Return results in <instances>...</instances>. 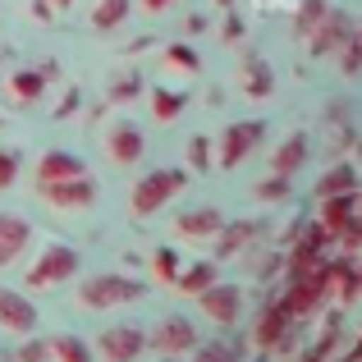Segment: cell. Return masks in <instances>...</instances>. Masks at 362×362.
Wrapping results in <instances>:
<instances>
[{"label":"cell","mask_w":362,"mask_h":362,"mask_svg":"<svg viewBox=\"0 0 362 362\" xmlns=\"http://www.w3.org/2000/svg\"><path fill=\"white\" fill-rule=\"evenodd\" d=\"M184 188H188V170H156V175H147L138 188H133V211L151 216V211H160L175 193H184Z\"/></svg>","instance_id":"6da1fadb"},{"label":"cell","mask_w":362,"mask_h":362,"mask_svg":"<svg viewBox=\"0 0 362 362\" xmlns=\"http://www.w3.org/2000/svg\"><path fill=\"white\" fill-rule=\"evenodd\" d=\"M147 293L142 280H129V275H92L88 284H78V298L88 308H115V303H133Z\"/></svg>","instance_id":"7a4b0ae2"},{"label":"cell","mask_w":362,"mask_h":362,"mask_svg":"<svg viewBox=\"0 0 362 362\" xmlns=\"http://www.w3.org/2000/svg\"><path fill=\"white\" fill-rule=\"evenodd\" d=\"M37 193L46 197L51 206H64V211H83V206L97 202V184L92 175H74V179H42Z\"/></svg>","instance_id":"3957f363"},{"label":"cell","mask_w":362,"mask_h":362,"mask_svg":"<svg viewBox=\"0 0 362 362\" xmlns=\"http://www.w3.org/2000/svg\"><path fill=\"white\" fill-rule=\"evenodd\" d=\"M69 275H78V252L64 247V243H51L37 257V266L28 271V284H33V289H51V284H64Z\"/></svg>","instance_id":"277c9868"},{"label":"cell","mask_w":362,"mask_h":362,"mask_svg":"<svg viewBox=\"0 0 362 362\" xmlns=\"http://www.w3.org/2000/svg\"><path fill=\"white\" fill-rule=\"evenodd\" d=\"M262 138H266V124H262V119H239V124H230V129H225V138H221V165L234 170Z\"/></svg>","instance_id":"5b68a950"},{"label":"cell","mask_w":362,"mask_h":362,"mask_svg":"<svg viewBox=\"0 0 362 362\" xmlns=\"http://www.w3.org/2000/svg\"><path fill=\"white\" fill-rule=\"evenodd\" d=\"M55 78V60H42L33 64V69H14L9 74V97L18 101V106H33V101H42L46 83Z\"/></svg>","instance_id":"8992f818"},{"label":"cell","mask_w":362,"mask_h":362,"mask_svg":"<svg viewBox=\"0 0 362 362\" xmlns=\"http://www.w3.org/2000/svg\"><path fill=\"white\" fill-rule=\"evenodd\" d=\"M197 298H202V312H206L211 321H221V326H230V321H239L243 293L234 289V284H211V289H202Z\"/></svg>","instance_id":"52a82bcc"},{"label":"cell","mask_w":362,"mask_h":362,"mask_svg":"<svg viewBox=\"0 0 362 362\" xmlns=\"http://www.w3.org/2000/svg\"><path fill=\"white\" fill-rule=\"evenodd\" d=\"M0 326L18 330V335H33L37 330V308L14 289H0Z\"/></svg>","instance_id":"ba28073f"},{"label":"cell","mask_w":362,"mask_h":362,"mask_svg":"<svg viewBox=\"0 0 362 362\" xmlns=\"http://www.w3.org/2000/svg\"><path fill=\"white\" fill-rule=\"evenodd\" d=\"M142 349H147V335H142L138 326H115V330L101 335V354H106L110 362H133Z\"/></svg>","instance_id":"9c48e42d"},{"label":"cell","mask_w":362,"mask_h":362,"mask_svg":"<svg viewBox=\"0 0 362 362\" xmlns=\"http://www.w3.org/2000/svg\"><path fill=\"white\" fill-rule=\"evenodd\" d=\"M193 344H197L193 326H188V321H179V317H170L165 326L151 335V349H156V354H188Z\"/></svg>","instance_id":"30bf717a"},{"label":"cell","mask_w":362,"mask_h":362,"mask_svg":"<svg viewBox=\"0 0 362 362\" xmlns=\"http://www.w3.org/2000/svg\"><path fill=\"white\" fill-rule=\"evenodd\" d=\"M74 175H88L83 156H74V151H46V156L37 160V184H42V179H74Z\"/></svg>","instance_id":"8fae6325"},{"label":"cell","mask_w":362,"mask_h":362,"mask_svg":"<svg viewBox=\"0 0 362 362\" xmlns=\"http://www.w3.org/2000/svg\"><path fill=\"white\" fill-rule=\"evenodd\" d=\"M243 92L252 101H262V97L275 92V74H271V64H266L262 55H243Z\"/></svg>","instance_id":"7c38bea8"},{"label":"cell","mask_w":362,"mask_h":362,"mask_svg":"<svg viewBox=\"0 0 362 362\" xmlns=\"http://www.w3.org/2000/svg\"><path fill=\"white\" fill-rule=\"evenodd\" d=\"M28 239H33L28 221H18V216H0V266L14 262V257L28 247Z\"/></svg>","instance_id":"4fadbf2b"},{"label":"cell","mask_w":362,"mask_h":362,"mask_svg":"<svg viewBox=\"0 0 362 362\" xmlns=\"http://www.w3.org/2000/svg\"><path fill=\"white\" fill-rule=\"evenodd\" d=\"M106 151H110V160H119V165H133V160L142 156V133L133 129V124H119V129H110Z\"/></svg>","instance_id":"5bb4252c"},{"label":"cell","mask_w":362,"mask_h":362,"mask_svg":"<svg viewBox=\"0 0 362 362\" xmlns=\"http://www.w3.org/2000/svg\"><path fill=\"white\" fill-rule=\"evenodd\" d=\"M221 225H225V216L216 211V206H202V211L179 216V221H175V230H179V234H188V239H202V234H216Z\"/></svg>","instance_id":"9a60e30c"},{"label":"cell","mask_w":362,"mask_h":362,"mask_svg":"<svg viewBox=\"0 0 362 362\" xmlns=\"http://www.w3.org/2000/svg\"><path fill=\"white\" fill-rule=\"evenodd\" d=\"M321 28H326V33L312 37V55H330L339 42H344L349 37V14H321Z\"/></svg>","instance_id":"2e32d148"},{"label":"cell","mask_w":362,"mask_h":362,"mask_svg":"<svg viewBox=\"0 0 362 362\" xmlns=\"http://www.w3.org/2000/svg\"><path fill=\"white\" fill-rule=\"evenodd\" d=\"M211 284H216V262H197V266H188L184 275H175L179 293H202V289H211Z\"/></svg>","instance_id":"e0dca14e"},{"label":"cell","mask_w":362,"mask_h":362,"mask_svg":"<svg viewBox=\"0 0 362 362\" xmlns=\"http://www.w3.org/2000/svg\"><path fill=\"white\" fill-rule=\"evenodd\" d=\"M303 160H308V138H303V133H293V138L284 142L280 151H275L271 165H275V175H293V170H298Z\"/></svg>","instance_id":"ac0fdd59"},{"label":"cell","mask_w":362,"mask_h":362,"mask_svg":"<svg viewBox=\"0 0 362 362\" xmlns=\"http://www.w3.org/2000/svg\"><path fill=\"white\" fill-rule=\"evenodd\" d=\"M216 234H221V247H216V252H221V257H234V252H243V247H247V239L257 234V225L252 221H239V225H221Z\"/></svg>","instance_id":"d6986e66"},{"label":"cell","mask_w":362,"mask_h":362,"mask_svg":"<svg viewBox=\"0 0 362 362\" xmlns=\"http://www.w3.org/2000/svg\"><path fill=\"white\" fill-rule=\"evenodd\" d=\"M184 110H188L184 92H170V88L151 92V115H156V119H175V115H184Z\"/></svg>","instance_id":"ffe728a7"},{"label":"cell","mask_w":362,"mask_h":362,"mask_svg":"<svg viewBox=\"0 0 362 362\" xmlns=\"http://www.w3.org/2000/svg\"><path fill=\"white\" fill-rule=\"evenodd\" d=\"M124 18H129V0H101V5L92 9V28H97V33H110Z\"/></svg>","instance_id":"44dd1931"},{"label":"cell","mask_w":362,"mask_h":362,"mask_svg":"<svg viewBox=\"0 0 362 362\" xmlns=\"http://www.w3.org/2000/svg\"><path fill=\"white\" fill-rule=\"evenodd\" d=\"M165 69H175V74H197V69H202V55H197L193 46L175 42V46H165Z\"/></svg>","instance_id":"7402d4cb"},{"label":"cell","mask_w":362,"mask_h":362,"mask_svg":"<svg viewBox=\"0 0 362 362\" xmlns=\"http://www.w3.org/2000/svg\"><path fill=\"white\" fill-rule=\"evenodd\" d=\"M51 362H92V354H88V344H83V339L55 335L51 339Z\"/></svg>","instance_id":"603a6c76"},{"label":"cell","mask_w":362,"mask_h":362,"mask_svg":"<svg viewBox=\"0 0 362 362\" xmlns=\"http://www.w3.org/2000/svg\"><path fill=\"white\" fill-rule=\"evenodd\" d=\"M354 184H358V175L349 165H339V170H330V175L317 184V193L321 197H344V193H354Z\"/></svg>","instance_id":"cb8c5ba5"},{"label":"cell","mask_w":362,"mask_h":362,"mask_svg":"<svg viewBox=\"0 0 362 362\" xmlns=\"http://www.w3.org/2000/svg\"><path fill=\"white\" fill-rule=\"evenodd\" d=\"M188 160L197 175H206L211 170V138H188Z\"/></svg>","instance_id":"d4e9b609"},{"label":"cell","mask_w":362,"mask_h":362,"mask_svg":"<svg viewBox=\"0 0 362 362\" xmlns=\"http://www.w3.org/2000/svg\"><path fill=\"white\" fill-rule=\"evenodd\" d=\"M257 197H262V202H284V197H289V175H275V179H266V184H257Z\"/></svg>","instance_id":"484cf974"},{"label":"cell","mask_w":362,"mask_h":362,"mask_svg":"<svg viewBox=\"0 0 362 362\" xmlns=\"http://www.w3.org/2000/svg\"><path fill=\"white\" fill-rule=\"evenodd\" d=\"M151 271H156V280H175V275H179V257H175V247H160L156 262H151Z\"/></svg>","instance_id":"4316f807"},{"label":"cell","mask_w":362,"mask_h":362,"mask_svg":"<svg viewBox=\"0 0 362 362\" xmlns=\"http://www.w3.org/2000/svg\"><path fill=\"white\" fill-rule=\"evenodd\" d=\"M138 92H142V78H138V74H124L119 83H110V101H133Z\"/></svg>","instance_id":"83f0119b"},{"label":"cell","mask_w":362,"mask_h":362,"mask_svg":"<svg viewBox=\"0 0 362 362\" xmlns=\"http://www.w3.org/2000/svg\"><path fill=\"white\" fill-rule=\"evenodd\" d=\"M344 74H358L362 69V28L354 33V42H349V51H344V64H339Z\"/></svg>","instance_id":"f1b7e54d"},{"label":"cell","mask_w":362,"mask_h":362,"mask_svg":"<svg viewBox=\"0 0 362 362\" xmlns=\"http://www.w3.org/2000/svg\"><path fill=\"white\" fill-rule=\"evenodd\" d=\"M321 14H326V0H308L303 14H298V33H312V23H317Z\"/></svg>","instance_id":"f546056e"},{"label":"cell","mask_w":362,"mask_h":362,"mask_svg":"<svg viewBox=\"0 0 362 362\" xmlns=\"http://www.w3.org/2000/svg\"><path fill=\"white\" fill-rule=\"evenodd\" d=\"M18 179V151H0V188H9Z\"/></svg>","instance_id":"4dcf8cb0"},{"label":"cell","mask_w":362,"mask_h":362,"mask_svg":"<svg viewBox=\"0 0 362 362\" xmlns=\"http://www.w3.org/2000/svg\"><path fill=\"white\" fill-rule=\"evenodd\" d=\"M326 225H330V230H344V225H349V202H330V197H326Z\"/></svg>","instance_id":"1f68e13d"},{"label":"cell","mask_w":362,"mask_h":362,"mask_svg":"<svg viewBox=\"0 0 362 362\" xmlns=\"http://www.w3.org/2000/svg\"><path fill=\"white\" fill-rule=\"evenodd\" d=\"M78 88H69V92H64V101H60V110H55V119H64V115H74V110H78Z\"/></svg>","instance_id":"d6a6232c"},{"label":"cell","mask_w":362,"mask_h":362,"mask_svg":"<svg viewBox=\"0 0 362 362\" xmlns=\"http://www.w3.org/2000/svg\"><path fill=\"white\" fill-rule=\"evenodd\" d=\"M239 37H243V18L230 14V18H225V42H239Z\"/></svg>","instance_id":"836d02e7"},{"label":"cell","mask_w":362,"mask_h":362,"mask_svg":"<svg viewBox=\"0 0 362 362\" xmlns=\"http://www.w3.org/2000/svg\"><path fill=\"white\" fill-rule=\"evenodd\" d=\"M184 28H188V37H197V33H206V18H202V14H188Z\"/></svg>","instance_id":"e575fe53"},{"label":"cell","mask_w":362,"mask_h":362,"mask_svg":"<svg viewBox=\"0 0 362 362\" xmlns=\"http://www.w3.org/2000/svg\"><path fill=\"white\" fill-rule=\"evenodd\" d=\"M33 14L46 23V18H51V0H33Z\"/></svg>","instance_id":"d590c367"},{"label":"cell","mask_w":362,"mask_h":362,"mask_svg":"<svg viewBox=\"0 0 362 362\" xmlns=\"http://www.w3.org/2000/svg\"><path fill=\"white\" fill-rule=\"evenodd\" d=\"M170 0H142V9H147V14H156V9H165Z\"/></svg>","instance_id":"8d00e7d4"},{"label":"cell","mask_w":362,"mask_h":362,"mask_svg":"<svg viewBox=\"0 0 362 362\" xmlns=\"http://www.w3.org/2000/svg\"><path fill=\"white\" fill-rule=\"evenodd\" d=\"M51 5H55V9H69V5H74V0H51Z\"/></svg>","instance_id":"74e56055"},{"label":"cell","mask_w":362,"mask_h":362,"mask_svg":"<svg viewBox=\"0 0 362 362\" xmlns=\"http://www.w3.org/2000/svg\"><path fill=\"white\" fill-rule=\"evenodd\" d=\"M216 5H234V0H216Z\"/></svg>","instance_id":"f35d334b"}]
</instances>
